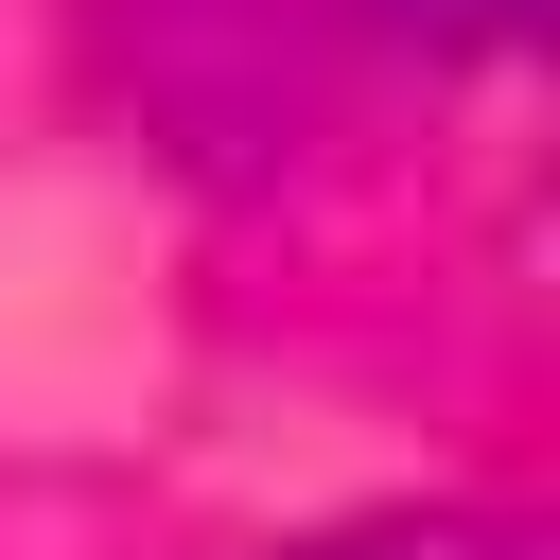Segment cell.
Segmentation results:
<instances>
[{
  "mask_svg": "<svg viewBox=\"0 0 560 560\" xmlns=\"http://www.w3.org/2000/svg\"><path fill=\"white\" fill-rule=\"evenodd\" d=\"M298 560H542V542L490 525V508H385V525H332V542H298Z\"/></svg>",
  "mask_w": 560,
  "mask_h": 560,
  "instance_id": "obj_1",
  "label": "cell"
},
{
  "mask_svg": "<svg viewBox=\"0 0 560 560\" xmlns=\"http://www.w3.org/2000/svg\"><path fill=\"white\" fill-rule=\"evenodd\" d=\"M385 35H420V52H525V18L542 0H368Z\"/></svg>",
  "mask_w": 560,
  "mask_h": 560,
  "instance_id": "obj_2",
  "label": "cell"
}]
</instances>
